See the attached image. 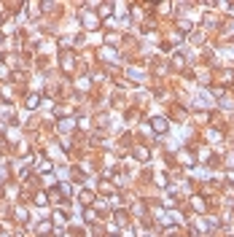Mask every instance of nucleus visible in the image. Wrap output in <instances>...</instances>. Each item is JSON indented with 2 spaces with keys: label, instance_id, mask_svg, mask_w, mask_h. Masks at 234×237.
<instances>
[{
  "label": "nucleus",
  "instance_id": "nucleus-1",
  "mask_svg": "<svg viewBox=\"0 0 234 237\" xmlns=\"http://www.w3.org/2000/svg\"><path fill=\"white\" fill-rule=\"evenodd\" d=\"M154 127H156V129H159V132H161V129H164V127H167V124H164V121H161V119H156V121H154Z\"/></svg>",
  "mask_w": 234,
  "mask_h": 237
},
{
  "label": "nucleus",
  "instance_id": "nucleus-2",
  "mask_svg": "<svg viewBox=\"0 0 234 237\" xmlns=\"http://www.w3.org/2000/svg\"><path fill=\"white\" fill-rule=\"evenodd\" d=\"M194 208H196V210H205V202H202L199 197H196V199H194Z\"/></svg>",
  "mask_w": 234,
  "mask_h": 237
}]
</instances>
